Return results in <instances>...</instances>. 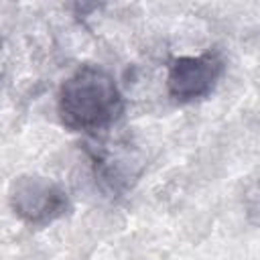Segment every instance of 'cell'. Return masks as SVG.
Segmentation results:
<instances>
[{
    "label": "cell",
    "instance_id": "3957f363",
    "mask_svg": "<svg viewBox=\"0 0 260 260\" xmlns=\"http://www.w3.org/2000/svg\"><path fill=\"white\" fill-rule=\"evenodd\" d=\"M225 69L219 51H205L201 55H185L169 61L167 91L177 104L201 102L215 89Z\"/></svg>",
    "mask_w": 260,
    "mask_h": 260
},
{
    "label": "cell",
    "instance_id": "277c9868",
    "mask_svg": "<svg viewBox=\"0 0 260 260\" xmlns=\"http://www.w3.org/2000/svg\"><path fill=\"white\" fill-rule=\"evenodd\" d=\"M89 156L93 162V173L100 179L102 187H106L112 193H122L124 189H128L130 179L136 177L134 171L136 158L122 148L112 150L106 146L102 148L95 146L89 150Z\"/></svg>",
    "mask_w": 260,
    "mask_h": 260
},
{
    "label": "cell",
    "instance_id": "7a4b0ae2",
    "mask_svg": "<svg viewBox=\"0 0 260 260\" xmlns=\"http://www.w3.org/2000/svg\"><path fill=\"white\" fill-rule=\"evenodd\" d=\"M8 201L14 215L28 225H49L71 209L67 191L43 175L16 177L10 183Z\"/></svg>",
    "mask_w": 260,
    "mask_h": 260
},
{
    "label": "cell",
    "instance_id": "6da1fadb",
    "mask_svg": "<svg viewBox=\"0 0 260 260\" xmlns=\"http://www.w3.org/2000/svg\"><path fill=\"white\" fill-rule=\"evenodd\" d=\"M57 114L67 130L95 136L122 118L124 95L110 71L85 63L61 83Z\"/></svg>",
    "mask_w": 260,
    "mask_h": 260
}]
</instances>
